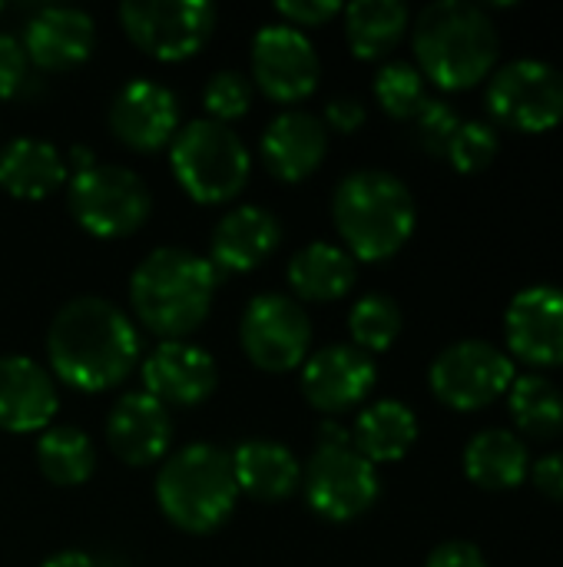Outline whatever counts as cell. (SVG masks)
I'll use <instances>...</instances> for the list:
<instances>
[{
	"label": "cell",
	"instance_id": "6da1fadb",
	"mask_svg": "<svg viewBox=\"0 0 563 567\" xmlns=\"http://www.w3.org/2000/svg\"><path fill=\"white\" fill-rule=\"evenodd\" d=\"M143 352L133 319L100 296H76L46 329L50 375L76 392H110L129 379Z\"/></svg>",
	"mask_w": 563,
	"mask_h": 567
},
{
	"label": "cell",
	"instance_id": "7a4b0ae2",
	"mask_svg": "<svg viewBox=\"0 0 563 567\" xmlns=\"http://www.w3.org/2000/svg\"><path fill=\"white\" fill-rule=\"evenodd\" d=\"M219 269L189 249H153L129 276V306L136 319L163 342L196 332L216 299Z\"/></svg>",
	"mask_w": 563,
	"mask_h": 567
},
{
	"label": "cell",
	"instance_id": "3957f363",
	"mask_svg": "<svg viewBox=\"0 0 563 567\" xmlns=\"http://www.w3.org/2000/svg\"><path fill=\"white\" fill-rule=\"evenodd\" d=\"M415 60L425 80L455 93L491 76L498 63V27L484 7L468 0H438L415 20Z\"/></svg>",
	"mask_w": 563,
	"mask_h": 567
},
{
	"label": "cell",
	"instance_id": "277c9868",
	"mask_svg": "<svg viewBox=\"0 0 563 567\" xmlns=\"http://www.w3.org/2000/svg\"><path fill=\"white\" fill-rule=\"evenodd\" d=\"M332 219L352 259L385 262L411 239L418 209L405 179L385 169H358L335 186Z\"/></svg>",
	"mask_w": 563,
	"mask_h": 567
},
{
	"label": "cell",
	"instance_id": "5b68a950",
	"mask_svg": "<svg viewBox=\"0 0 563 567\" xmlns=\"http://www.w3.org/2000/svg\"><path fill=\"white\" fill-rule=\"evenodd\" d=\"M239 502L229 452L196 442L173 452L156 475V505L189 535H209L229 522Z\"/></svg>",
	"mask_w": 563,
	"mask_h": 567
},
{
	"label": "cell",
	"instance_id": "8992f818",
	"mask_svg": "<svg viewBox=\"0 0 563 567\" xmlns=\"http://www.w3.org/2000/svg\"><path fill=\"white\" fill-rule=\"evenodd\" d=\"M169 166L186 196L202 206H219L246 189L252 156L232 126L206 116L179 126L169 143Z\"/></svg>",
	"mask_w": 563,
	"mask_h": 567
},
{
	"label": "cell",
	"instance_id": "52a82bcc",
	"mask_svg": "<svg viewBox=\"0 0 563 567\" xmlns=\"http://www.w3.org/2000/svg\"><path fill=\"white\" fill-rule=\"evenodd\" d=\"M66 203L73 219L96 239H123L153 213V196L143 176L113 163H96L70 176Z\"/></svg>",
	"mask_w": 563,
	"mask_h": 567
},
{
	"label": "cell",
	"instance_id": "ba28073f",
	"mask_svg": "<svg viewBox=\"0 0 563 567\" xmlns=\"http://www.w3.org/2000/svg\"><path fill=\"white\" fill-rule=\"evenodd\" d=\"M216 7L206 0H126L119 23L129 43L163 63L196 56L216 33Z\"/></svg>",
	"mask_w": 563,
	"mask_h": 567
},
{
	"label": "cell",
	"instance_id": "9c48e42d",
	"mask_svg": "<svg viewBox=\"0 0 563 567\" xmlns=\"http://www.w3.org/2000/svg\"><path fill=\"white\" fill-rule=\"evenodd\" d=\"M514 379V359L484 339H465L448 346L428 372L435 399L455 412L488 409L494 399L508 395Z\"/></svg>",
	"mask_w": 563,
	"mask_h": 567
},
{
	"label": "cell",
	"instance_id": "30bf717a",
	"mask_svg": "<svg viewBox=\"0 0 563 567\" xmlns=\"http://www.w3.org/2000/svg\"><path fill=\"white\" fill-rule=\"evenodd\" d=\"M239 342L256 369L282 375L309 359L312 319L299 299L285 292H259L242 312Z\"/></svg>",
	"mask_w": 563,
	"mask_h": 567
},
{
	"label": "cell",
	"instance_id": "8fae6325",
	"mask_svg": "<svg viewBox=\"0 0 563 567\" xmlns=\"http://www.w3.org/2000/svg\"><path fill=\"white\" fill-rule=\"evenodd\" d=\"M491 116L518 133H548L563 123V73L544 60L504 63L488 83Z\"/></svg>",
	"mask_w": 563,
	"mask_h": 567
},
{
	"label": "cell",
	"instance_id": "7c38bea8",
	"mask_svg": "<svg viewBox=\"0 0 563 567\" xmlns=\"http://www.w3.org/2000/svg\"><path fill=\"white\" fill-rule=\"evenodd\" d=\"M302 488L315 515L352 522L365 515L382 492L375 465L355 445H319L302 472Z\"/></svg>",
	"mask_w": 563,
	"mask_h": 567
},
{
	"label": "cell",
	"instance_id": "4fadbf2b",
	"mask_svg": "<svg viewBox=\"0 0 563 567\" xmlns=\"http://www.w3.org/2000/svg\"><path fill=\"white\" fill-rule=\"evenodd\" d=\"M322 63L305 30L265 23L252 37V83L275 103H299L315 93Z\"/></svg>",
	"mask_w": 563,
	"mask_h": 567
},
{
	"label": "cell",
	"instance_id": "5bb4252c",
	"mask_svg": "<svg viewBox=\"0 0 563 567\" xmlns=\"http://www.w3.org/2000/svg\"><path fill=\"white\" fill-rule=\"evenodd\" d=\"M110 130L123 146L156 153L179 133V103L169 86L136 76L116 90L110 103Z\"/></svg>",
	"mask_w": 563,
	"mask_h": 567
},
{
	"label": "cell",
	"instance_id": "9a60e30c",
	"mask_svg": "<svg viewBox=\"0 0 563 567\" xmlns=\"http://www.w3.org/2000/svg\"><path fill=\"white\" fill-rule=\"evenodd\" d=\"M375 359L355 346H325L302 362V395L325 415L362 405L375 389Z\"/></svg>",
	"mask_w": 563,
	"mask_h": 567
},
{
	"label": "cell",
	"instance_id": "2e32d148",
	"mask_svg": "<svg viewBox=\"0 0 563 567\" xmlns=\"http://www.w3.org/2000/svg\"><path fill=\"white\" fill-rule=\"evenodd\" d=\"M504 339L511 355L534 369L563 365V289L531 286L521 289L504 316Z\"/></svg>",
	"mask_w": 563,
	"mask_h": 567
},
{
	"label": "cell",
	"instance_id": "e0dca14e",
	"mask_svg": "<svg viewBox=\"0 0 563 567\" xmlns=\"http://www.w3.org/2000/svg\"><path fill=\"white\" fill-rule=\"evenodd\" d=\"M216 359L186 339L159 342L143 362V392L163 405H202L216 392Z\"/></svg>",
	"mask_w": 563,
	"mask_h": 567
},
{
	"label": "cell",
	"instance_id": "ac0fdd59",
	"mask_svg": "<svg viewBox=\"0 0 563 567\" xmlns=\"http://www.w3.org/2000/svg\"><path fill=\"white\" fill-rule=\"evenodd\" d=\"M60 409L53 375L27 355H0V429L13 435L46 432Z\"/></svg>",
	"mask_w": 563,
	"mask_h": 567
},
{
	"label": "cell",
	"instance_id": "d6986e66",
	"mask_svg": "<svg viewBox=\"0 0 563 567\" xmlns=\"http://www.w3.org/2000/svg\"><path fill=\"white\" fill-rule=\"evenodd\" d=\"M23 53L40 70H73L96 47V23L76 7H40L23 27Z\"/></svg>",
	"mask_w": 563,
	"mask_h": 567
},
{
	"label": "cell",
	"instance_id": "ffe728a7",
	"mask_svg": "<svg viewBox=\"0 0 563 567\" xmlns=\"http://www.w3.org/2000/svg\"><path fill=\"white\" fill-rule=\"evenodd\" d=\"M106 442L113 455L126 465L143 468L159 462L173 442L169 409L156 402L149 392H129L116 399V405L106 415Z\"/></svg>",
	"mask_w": 563,
	"mask_h": 567
},
{
	"label": "cell",
	"instance_id": "44dd1931",
	"mask_svg": "<svg viewBox=\"0 0 563 567\" xmlns=\"http://www.w3.org/2000/svg\"><path fill=\"white\" fill-rule=\"evenodd\" d=\"M259 153L265 169L282 179V183H302L309 179L325 153H329V130L322 123V116L305 113V110H285L279 113L262 140H259Z\"/></svg>",
	"mask_w": 563,
	"mask_h": 567
},
{
	"label": "cell",
	"instance_id": "7402d4cb",
	"mask_svg": "<svg viewBox=\"0 0 563 567\" xmlns=\"http://www.w3.org/2000/svg\"><path fill=\"white\" fill-rule=\"evenodd\" d=\"M282 243V226L265 206H236L229 209L209 239V262L226 272L259 269Z\"/></svg>",
	"mask_w": 563,
	"mask_h": 567
},
{
	"label": "cell",
	"instance_id": "603a6c76",
	"mask_svg": "<svg viewBox=\"0 0 563 567\" xmlns=\"http://www.w3.org/2000/svg\"><path fill=\"white\" fill-rule=\"evenodd\" d=\"M229 462L239 492L262 505L285 502L302 485V465L282 442L249 439L229 455Z\"/></svg>",
	"mask_w": 563,
	"mask_h": 567
},
{
	"label": "cell",
	"instance_id": "cb8c5ba5",
	"mask_svg": "<svg viewBox=\"0 0 563 567\" xmlns=\"http://www.w3.org/2000/svg\"><path fill=\"white\" fill-rule=\"evenodd\" d=\"M66 183L63 153L37 136H17L0 150V189L13 199H46Z\"/></svg>",
	"mask_w": 563,
	"mask_h": 567
},
{
	"label": "cell",
	"instance_id": "d4e9b609",
	"mask_svg": "<svg viewBox=\"0 0 563 567\" xmlns=\"http://www.w3.org/2000/svg\"><path fill=\"white\" fill-rule=\"evenodd\" d=\"M289 286L292 299L305 302H335L355 286V259L345 252V246L335 243H309L289 259Z\"/></svg>",
	"mask_w": 563,
	"mask_h": 567
},
{
	"label": "cell",
	"instance_id": "484cf974",
	"mask_svg": "<svg viewBox=\"0 0 563 567\" xmlns=\"http://www.w3.org/2000/svg\"><path fill=\"white\" fill-rule=\"evenodd\" d=\"M415 442H418V415L398 399H382L368 405L352 429L355 452L365 455L372 465L405 458Z\"/></svg>",
	"mask_w": 563,
	"mask_h": 567
},
{
	"label": "cell",
	"instance_id": "4316f807",
	"mask_svg": "<svg viewBox=\"0 0 563 567\" xmlns=\"http://www.w3.org/2000/svg\"><path fill=\"white\" fill-rule=\"evenodd\" d=\"M531 472L524 442L508 429H484L465 449V475L484 492L518 488Z\"/></svg>",
	"mask_w": 563,
	"mask_h": 567
},
{
	"label": "cell",
	"instance_id": "83f0119b",
	"mask_svg": "<svg viewBox=\"0 0 563 567\" xmlns=\"http://www.w3.org/2000/svg\"><path fill=\"white\" fill-rule=\"evenodd\" d=\"M345 40L358 60H378L392 53L408 30V7L402 0H355L342 10Z\"/></svg>",
	"mask_w": 563,
	"mask_h": 567
},
{
	"label": "cell",
	"instance_id": "f1b7e54d",
	"mask_svg": "<svg viewBox=\"0 0 563 567\" xmlns=\"http://www.w3.org/2000/svg\"><path fill=\"white\" fill-rule=\"evenodd\" d=\"M37 465L40 472L63 488L90 482L96 468V452L90 435H83L73 425H50L37 442Z\"/></svg>",
	"mask_w": 563,
	"mask_h": 567
},
{
	"label": "cell",
	"instance_id": "f546056e",
	"mask_svg": "<svg viewBox=\"0 0 563 567\" xmlns=\"http://www.w3.org/2000/svg\"><path fill=\"white\" fill-rule=\"evenodd\" d=\"M508 409L531 439H557L563 432V392L544 375H518L508 389Z\"/></svg>",
	"mask_w": 563,
	"mask_h": 567
},
{
	"label": "cell",
	"instance_id": "4dcf8cb0",
	"mask_svg": "<svg viewBox=\"0 0 563 567\" xmlns=\"http://www.w3.org/2000/svg\"><path fill=\"white\" fill-rule=\"evenodd\" d=\"M405 316L402 306L385 296V292H368L362 296L352 312H348V332H352V346L362 352H388L395 346V339L402 336Z\"/></svg>",
	"mask_w": 563,
	"mask_h": 567
},
{
	"label": "cell",
	"instance_id": "1f68e13d",
	"mask_svg": "<svg viewBox=\"0 0 563 567\" xmlns=\"http://www.w3.org/2000/svg\"><path fill=\"white\" fill-rule=\"evenodd\" d=\"M375 100L378 106L395 120H415V113L425 106V76L415 63L392 60L375 73Z\"/></svg>",
	"mask_w": 563,
	"mask_h": 567
},
{
	"label": "cell",
	"instance_id": "d6a6232c",
	"mask_svg": "<svg viewBox=\"0 0 563 567\" xmlns=\"http://www.w3.org/2000/svg\"><path fill=\"white\" fill-rule=\"evenodd\" d=\"M202 106L209 120L216 123H232L249 113L252 106V80L239 70H216L206 86H202Z\"/></svg>",
	"mask_w": 563,
	"mask_h": 567
},
{
	"label": "cell",
	"instance_id": "836d02e7",
	"mask_svg": "<svg viewBox=\"0 0 563 567\" xmlns=\"http://www.w3.org/2000/svg\"><path fill=\"white\" fill-rule=\"evenodd\" d=\"M501 143H498V133L494 126L481 123V120H461V126L455 130L448 150H445V159L458 169V173H481L494 163Z\"/></svg>",
	"mask_w": 563,
	"mask_h": 567
},
{
	"label": "cell",
	"instance_id": "e575fe53",
	"mask_svg": "<svg viewBox=\"0 0 563 567\" xmlns=\"http://www.w3.org/2000/svg\"><path fill=\"white\" fill-rule=\"evenodd\" d=\"M461 126V116L451 103L445 100H425V106L415 113V130H418V143L431 153V156H445L455 130Z\"/></svg>",
	"mask_w": 563,
	"mask_h": 567
},
{
	"label": "cell",
	"instance_id": "d590c367",
	"mask_svg": "<svg viewBox=\"0 0 563 567\" xmlns=\"http://www.w3.org/2000/svg\"><path fill=\"white\" fill-rule=\"evenodd\" d=\"M27 53L23 43L10 33H0V100H10L27 83Z\"/></svg>",
	"mask_w": 563,
	"mask_h": 567
},
{
	"label": "cell",
	"instance_id": "8d00e7d4",
	"mask_svg": "<svg viewBox=\"0 0 563 567\" xmlns=\"http://www.w3.org/2000/svg\"><path fill=\"white\" fill-rule=\"evenodd\" d=\"M275 10H279V17H285L282 23L302 30V27H322V23H329L345 7L335 3V0H295V3H279Z\"/></svg>",
	"mask_w": 563,
	"mask_h": 567
},
{
	"label": "cell",
	"instance_id": "74e56055",
	"mask_svg": "<svg viewBox=\"0 0 563 567\" xmlns=\"http://www.w3.org/2000/svg\"><path fill=\"white\" fill-rule=\"evenodd\" d=\"M365 103L358 100V96H335V100H329V106H325V130H335V133H355V130H362L365 126Z\"/></svg>",
	"mask_w": 563,
	"mask_h": 567
},
{
	"label": "cell",
	"instance_id": "f35d334b",
	"mask_svg": "<svg viewBox=\"0 0 563 567\" xmlns=\"http://www.w3.org/2000/svg\"><path fill=\"white\" fill-rule=\"evenodd\" d=\"M425 567H488V561L471 542H445L428 555Z\"/></svg>",
	"mask_w": 563,
	"mask_h": 567
},
{
	"label": "cell",
	"instance_id": "ab89813d",
	"mask_svg": "<svg viewBox=\"0 0 563 567\" xmlns=\"http://www.w3.org/2000/svg\"><path fill=\"white\" fill-rule=\"evenodd\" d=\"M531 482L544 498L563 502V452H551V455L538 458L531 468Z\"/></svg>",
	"mask_w": 563,
	"mask_h": 567
},
{
	"label": "cell",
	"instance_id": "60d3db41",
	"mask_svg": "<svg viewBox=\"0 0 563 567\" xmlns=\"http://www.w3.org/2000/svg\"><path fill=\"white\" fill-rule=\"evenodd\" d=\"M319 445H352V429L338 422H322L319 425Z\"/></svg>",
	"mask_w": 563,
	"mask_h": 567
},
{
	"label": "cell",
	"instance_id": "b9f144b4",
	"mask_svg": "<svg viewBox=\"0 0 563 567\" xmlns=\"http://www.w3.org/2000/svg\"><path fill=\"white\" fill-rule=\"evenodd\" d=\"M40 567H96L93 558H86L83 551H60V555H50Z\"/></svg>",
	"mask_w": 563,
	"mask_h": 567
},
{
	"label": "cell",
	"instance_id": "7bdbcfd3",
	"mask_svg": "<svg viewBox=\"0 0 563 567\" xmlns=\"http://www.w3.org/2000/svg\"><path fill=\"white\" fill-rule=\"evenodd\" d=\"M90 166H96V159H93V150H86V146H73L70 150V159H66V173H83V169H90Z\"/></svg>",
	"mask_w": 563,
	"mask_h": 567
},
{
	"label": "cell",
	"instance_id": "ee69618b",
	"mask_svg": "<svg viewBox=\"0 0 563 567\" xmlns=\"http://www.w3.org/2000/svg\"><path fill=\"white\" fill-rule=\"evenodd\" d=\"M0 10H3V7H0Z\"/></svg>",
	"mask_w": 563,
	"mask_h": 567
}]
</instances>
